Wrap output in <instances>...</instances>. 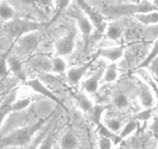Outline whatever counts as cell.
Listing matches in <instances>:
<instances>
[{
  "label": "cell",
  "instance_id": "obj_1",
  "mask_svg": "<svg viewBox=\"0 0 158 149\" xmlns=\"http://www.w3.org/2000/svg\"><path fill=\"white\" fill-rule=\"evenodd\" d=\"M47 119L40 120L33 125L15 130L0 140V148L5 147L24 146L31 142L34 134L43 127Z\"/></svg>",
  "mask_w": 158,
  "mask_h": 149
},
{
  "label": "cell",
  "instance_id": "obj_2",
  "mask_svg": "<svg viewBox=\"0 0 158 149\" xmlns=\"http://www.w3.org/2000/svg\"><path fill=\"white\" fill-rule=\"evenodd\" d=\"M158 9L153 3L148 0H143L137 4H122L108 6L103 11L105 15L110 16L131 15V14H143L151 12H157Z\"/></svg>",
  "mask_w": 158,
  "mask_h": 149
},
{
  "label": "cell",
  "instance_id": "obj_3",
  "mask_svg": "<svg viewBox=\"0 0 158 149\" xmlns=\"http://www.w3.org/2000/svg\"><path fill=\"white\" fill-rule=\"evenodd\" d=\"M43 25V23L32 20L12 19L8 21L5 26V29L9 36L19 39L26 34L40 30Z\"/></svg>",
  "mask_w": 158,
  "mask_h": 149
},
{
  "label": "cell",
  "instance_id": "obj_4",
  "mask_svg": "<svg viewBox=\"0 0 158 149\" xmlns=\"http://www.w3.org/2000/svg\"><path fill=\"white\" fill-rule=\"evenodd\" d=\"M77 2L79 8L89 19L93 26L97 28L100 32H103L106 29V26L105 25L103 15L85 0H77Z\"/></svg>",
  "mask_w": 158,
  "mask_h": 149
},
{
  "label": "cell",
  "instance_id": "obj_5",
  "mask_svg": "<svg viewBox=\"0 0 158 149\" xmlns=\"http://www.w3.org/2000/svg\"><path fill=\"white\" fill-rule=\"evenodd\" d=\"M77 33V30L73 29L56 42V57H62L69 55L73 51Z\"/></svg>",
  "mask_w": 158,
  "mask_h": 149
},
{
  "label": "cell",
  "instance_id": "obj_6",
  "mask_svg": "<svg viewBox=\"0 0 158 149\" xmlns=\"http://www.w3.org/2000/svg\"><path fill=\"white\" fill-rule=\"evenodd\" d=\"M69 14L71 15V16L73 17L77 20L79 29L83 33V35L89 36L94 29V26L89 21V19L86 17V15L83 13V11L79 7L73 6L69 10Z\"/></svg>",
  "mask_w": 158,
  "mask_h": 149
},
{
  "label": "cell",
  "instance_id": "obj_7",
  "mask_svg": "<svg viewBox=\"0 0 158 149\" xmlns=\"http://www.w3.org/2000/svg\"><path fill=\"white\" fill-rule=\"evenodd\" d=\"M26 84L28 87L31 88L32 90H33L34 91L37 92L38 94H41V95L44 96V97H47V98L50 99L51 100H52L55 103L58 104H62V102L50 90L48 87H46L41 81H40V79L38 78H33L29 80L26 82Z\"/></svg>",
  "mask_w": 158,
  "mask_h": 149
},
{
  "label": "cell",
  "instance_id": "obj_8",
  "mask_svg": "<svg viewBox=\"0 0 158 149\" xmlns=\"http://www.w3.org/2000/svg\"><path fill=\"white\" fill-rule=\"evenodd\" d=\"M20 48H22L24 52L31 53L35 49L40 41V34L38 31L26 34L20 38L17 39Z\"/></svg>",
  "mask_w": 158,
  "mask_h": 149
},
{
  "label": "cell",
  "instance_id": "obj_9",
  "mask_svg": "<svg viewBox=\"0 0 158 149\" xmlns=\"http://www.w3.org/2000/svg\"><path fill=\"white\" fill-rule=\"evenodd\" d=\"M105 67L100 66L89 78H88L83 83V89L88 94H94L97 91L99 87V83L103 79Z\"/></svg>",
  "mask_w": 158,
  "mask_h": 149
},
{
  "label": "cell",
  "instance_id": "obj_10",
  "mask_svg": "<svg viewBox=\"0 0 158 149\" xmlns=\"http://www.w3.org/2000/svg\"><path fill=\"white\" fill-rule=\"evenodd\" d=\"M124 46L104 48V49H100L98 54H97V57L106 59V60H110L111 63H115L120 58H122V57L123 56V53H124Z\"/></svg>",
  "mask_w": 158,
  "mask_h": 149
},
{
  "label": "cell",
  "instance_id": "obj_11",
  "mask_svg": "<svg viewBox=\"0 0 158 149\" xmlns=\"http://www.w3.org/2000/svg\"><path fill=\"white\" fill-rule=\"evenodd\" d=\"M95 59L96 58H94L91 61L88 62L86 64L78 66V67L69 68L67 72H66L67 77L69 81L73 83H79L83 77V76L87 72L89 68L92 66L94 62L95 61Z\"/></svg>",
  "mask_w": 158,
  "mask_h": 149
},
{
  "label": "cell",
  "instance_id": "obj_12",
  "mask_svg": "<svg viewBox=\"0 0 158 149\" xmlns=\"http://www.w3.org/2000/svg\"><path fill=\"white\" fill-rule=\"evenodd\" d=\"M109 107L106 105L103 104H97L94 105L90 110L86 113L87 118L89 121L94 123L97 126H99L101 123L102 121V116H103V113L108 109Z\"/></svg>",
  "mask_w": 158,
  "mask_h": 149
},
{
  "label": "cell",
  "instance_id": "obj_13",
  "mask_svg": "<svg viewBox=\"0 0 158 149\" xmlns=\"http://www.w3.org/2000/svg\"><path fill=\"white\" fill-rule=\"evenodd\" d=\"M140 100L142 106L145 108H152L154 105V98L151 89L145 83L140 87Z\"/></svg>",
  "mask_w": 158,
  "mask_h": 149
},
{
  "label": "cell",
  "instance_id": "obj_14",
  "mask_svg": "<svg viewBox=\"0 0 158 149\" xmlns=\"http://www.w3.org/2000/svg\"><path fill=\"white\" fill-rule=\"evenodd\" d=\"M74 98L77 101L79 108L85 114L87 113L94 106L92 100L83 93H78V94H74Z\"/></svg>",
  "mask_w": 158,
  "mask_h": 149
},
{
  "label": "cell",
  "instance_id": "obj_15",
  "mask_svg": "<svg viewBox=\"0 0 158 149\" xmlns=\"http://www.w3.org/2000/svg\"><path fill=\"white\" fill-rule=\"evenodd\" d=\"M7 63L8 67L12 70V72L17 77H19L20 80L25 79V74L24 71H23V66H22V63H20V61L18 59L15 58V57H10V58H8Z\"/></svg>",
  "mask_w": 158,
  "mask_h": 149
},
{
  "label": "cell",
  "instance_id": "obj_16",
  "mask_svg": "<svg viewBox=\"0 0 158 149\" xmlns=\"http://www.w3.org/2000/svg\"><path fill=\"white\" fill-rule=\"evenodd\" d=\"M136 70H137V74H138L139 77H141L145 84H147L151 89L155 91L158 95V84L156 83L154 79L151 77V74L146 70V69L145 68H138V69H136Z\"/></svg>",
  "mask_w": 158,
  "mask_h": 149
},
{
  "label": "cell",
  "instance_id": "obj_17",
  "mask_svg": "<svg viewBox=\"0 0 158 149\" xmlns=\"http://www.w3.org/2000/svg\"><path fill=\"white\" fill-rule=\"evenodd\" d=\"M78 145V141L72 132H67L62 138L60 142L61 149H76Z\"/></svg>",
  "mask_w": 158,
  "mask_h": 149
},
{
  "label": "cell",
  "instance_id": "obj_18",
  "mask_svg": "<svg viewBox=\"0 0 158 149\" xmlns=\"http://www.w3.org/2000/svg\"><path fill=\"white\" fill-rule=\"evenodd\" d=\"M136 18L140 23L143 25H151L158 23V12H151L148 13L137 14L135 15Z\"/></svg>",
  "mask_w": 158,
  "mask_h": 149
},
{
  "label": "cell",
  "instance_id": "obj_19",
  "mask_svg": "<svg viewBox=\"0 0 158 149\" xmlns=\"http://www.w3.org/2000/svg\"><path fill=\"white\" fill-rule=\"evenodd\" d=\"M117 77H118V71H117V64L115 63H111L105 68L103 80L106 83H110L114 81Z\"/></svg>",
  "mask_w": 158,
  "mask_h": 149
},
{
  "label": "cell",
  "instance_id": "obj_20",
  "mask_svg": "<svg viewBox=\"0 0 158 149\" xmlns=\"http://www.w3.org/2000/svg\"><path fill=\"white\" fill-rule=\"evenodd\" d=\"M106 36L111 40H117L121 37L122 29L116 23H110L106 28Z\"/></svg>",
  "mask_w": 158,
  "mask_h": 149
},
{
  "label": "cell",
  "instance_id": "obj_21",
  "mask_svg": "<svg viewBox=\"0 0 158 149\" xmlns=\"http://www.w3.org/2000/svg\"><path fill=\"white\" fill-rule=\"evenodd\" d=\"M158 56V38L154 41V44H153L152 49H151V52L148 54V56L147 57V58L139 65V66L136 69H138V68H146L154 59L156 58Z\"/></svg>",
  "mask_w": 158,
  "mask_h": 149
},
{
  "label": "cell",
  "instance_id": "obj_22",
  "mask_svg": "<svg viewBox=\"0 0 158 149\" xmlns=\"http://www.w3.org/2000/svg\"><path fill=\"white\" fill-rule=\"evenodd\" d=\"M137 128V121H135L134 119L130 121L124 127H123V129L120 131V134H119V138H120V140L123 141V139L126 138L127 137H128L129 135H131L134 131H136V129Z\"/></svg>",
  "mask_w": 158,
  "mask_h": 149
},
{
  "label": "cell",
  "instance_id": "obj_23",
  "mask_svg": "<svg viewBox=\"0 0 158 149\" xmlns=\"http://www.w3.org/2000/svg\"><path fill=\"white\" fill-rule=\"evenodd\" d=\"M14 15V10L8 3L2 2L0 5V17L2 19L9 21L12 19Z\"/></svg>",
  "mask_w": 158,
  "mask_h": 149
},
{
  "label": "cell",
  "instance_id": "obj_24",
  "mask_svg": "<svg viewBox=\"0 0 158 149\" xmlns=\"http://www.w3.org/2000/svg\"><path fill=\"white\" fill-rule=\"evenodd\" d=\"M52 70L57 74L64 73L66 70V63L61 57H56L52 62Z\"/></svg>",
  "mask_w": 158,
  "mask_h": 149
},
{
  "label": "cell",
  "instance_id": "obj_25",
  "mask_svg": "<svg viewBox=\"0 0 158 149\" xmlns=\"http://www.w3.org/2000/svg\"><path fill=\"white\" fill-rule=\"evenodd\" d=\"M31 104V98L30 97H27V98L20 99V100L14 101L13 103L11 104V109H12V112L14 111H20L22 110H24L27 108Z\"/></svg>",
  "mask_w": 158,
  "mask_h": 149
},
{
  "label": "cell",
  "instance_id": "obj_26",
  "mask_svg": "<svg viewBox=\"0 0 158 149\" xmlns=\"http://www.w3.org/2000/svg\"><path fill=\"white\" fill-rule=\"evenodd\" d=\"M153 114L152 108H145L143 111L134 115V119L137 121H148Z\"/></svg>",
  "mask_w": 158,
  "mask_h": 149
},
{
  "label": "cell",
  "instance_id": "obj_27",
  "mask_svg": "<svg viewBox=\"0 0 158 149\" xmlns=\"http://www.w3.org/2000/svg\"><path fill=\"white\" fill-rule=\"evenodd\" d=\"M11 104H9L7 102L2 100L1 105H0V126L2 124L3 121H4L5 117L12 112V109H11Z\"/></svg>",
  "mask_w": 158,
  "mask_h": 149
},
{
  "label": "cell",
  "instance_id": "obj_28",
  "mask_svg": "<svg viewBox=\"0 0 158 149\" xmlns=\"http://www.w3.org/2000/svg\"><path fill=\"white\" fill-rule=\"evenodd\" d=\"M114 103L118 108H123L127 106L128 100L126 96L120 94L114 97Z\"/></svg>",
  "mask_w": 158,
  "mask_h": 149
},
{
  "label": "cell",
  "instance_id": "obj_29",
  "mask_svg": "<svg viewBox=\"0 0 158 149\" xmlns=\"http://www.w3.org/2000/svg\"><path fill=\"white\" fill-rule=\"evenodd\" d=\"M70 1L71 0H57L56 11V15L55 17L53 18V19H54L57 18L58 15H60L63 11H64L67 7H69V6L70 5Z\"/></svg>",
  "mask_w": 158,
  "mask_h": 149
},
{
  "label": "cell",
  "instance_id": "obj_30",
  "mask_svg": "<svg viewBox=\"0 0 158 149\" xmlns=\"http://www.w3.org/2000/svg\"><path fill=\"white\" fill-rule=\"evenodd\" d=\"M8 55L7 53L4 54L0 57V77H3L7 74L8 72V63H7Z\"/></svg>",
  "mask_w": 158,
  "mask_h": 149
},
{
  "label": "cell",
  "instance_id": "obj_31",
  "mask_svg": "<svg viewBox=\"0 0 158 149\" xmlns=\"http://www.w3.org/2000/svg\"><path fill=\"white\" fill-rule=\"evenodd\" d=\"M54 144V135L53 134H50L47 136L46 139L43 141L42 145L39 147L38 149H52Z\"/></svg>",
  "mask_w": 158,
  "mask_h": 149
},
{
  "label": "cell",
  "instance_id": "obj_32",
  "mask_svg": "<svg viewBox=\"0 0 158 149\" xmlns=\"http://www.w3.org/2000/svg\"><path fill=\"white\" fill-rule=\"evenodd\" d=\"M106 127L111 131L116 133L121 129V123H120V121L117 120V119H111L108 121Z\"/></svg>",
  "mask_w": 158,
  "mask_h": 149
},
{
  "label": "cell",
  "instance_id": "obj_33",
  "mask_svg": "<svg viewBox=\"0 0 158 149\" xmlns=\"http://www.w3.org/2000/svg\"><path fill=\"white\" fill-rule=\"evenodd\" d=\"M149 128L152 131L154 136H158V113L157 115L154 118L152 124L150 125Z\"/></svg>",
  "mask_w": 158,
  "mask_h": 149
},
{
  "label": "cell",
  "instance_id": "obj_34",
  "mask_svg": "<svg viewBox=\"0 0 158 149\" xmlns=\"http://www.w3.org/2000/svg\"><path fill=\"white\" fill-rule=\"evenodd\" d=\"M153 4H154V6H155L158 9V0H154V2H153Z\"/></svg>",
  "mask_w": 158,
  "mask_h": 149
},
{
  "label": "cell",
  "instance_id": "obj_35",
  "mask_svg": "<svg viewBox=\"0 0 158 149\" xmlns=\"http://www.w3.org/2000/svg\"><path fill=\"white\" fill-rule=\"evenodd\" d=\"M155 137L156 141H157V149H158V136H154Z\"/></svg>",
  "mask_w": 158,
  "mask_h": 149
},
{
  "label": "cell",
  "instance_id": "obj_36",
  "mask_svg": "<svg viewBox=\"0 0 158 149\" xmlns=\"http://www.w3.org/2000/svg\"><path fill=\"white\" fill-rule=\"evenodd\" d=\"M115 149H126L125 148H123V147H121V146H120V147H117V148H116Z\"/></svg>",
  "mask_w": 158,
  "mask_h": 149
}]
</instances>
